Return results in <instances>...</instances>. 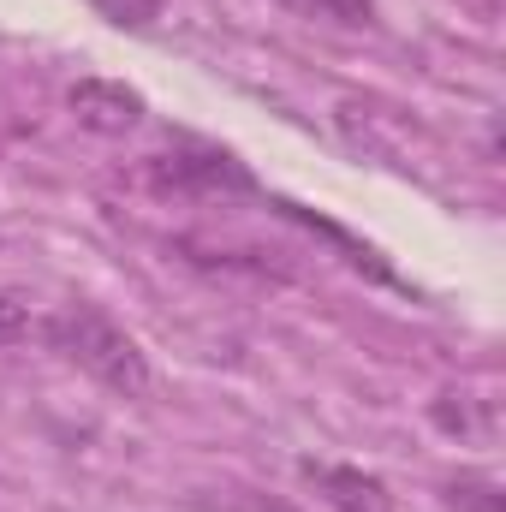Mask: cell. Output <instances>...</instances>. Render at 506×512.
<instances>
[{"instance_id": "1", "label": "cell", "mask_w": 506, "mask_h": 512, "mask_svg": "<svg viewBox=\"0 0 506 512\" xmlns=\"http://www.w3.org/2000/svg\"><path fill=\"white\" fill-rule=\"evenodd\" d=\"M42 340L54 352H66L90 382H102L108 393H120V399H149V387H155L143 346L131 340L108 310H96V304H66L60 316H48V334Z\"/></svg>"}, {"instance_id": "2", "label": "cell", "mask_w": 506, "mask_h": 512, "mask_svg": "<svg viewBox=\"0 0 506 512\" xmlns=\"http://www.w3.org/2000/svg\"><path fill=\"white\" fill-rule=\"evenodd\" d=\"M149 185L161 197H215V191H256L251 167L227 149H173L149 161Z\"/></svg>"}, {"instance_id": "3", "label": "cell", "mask_w": 506, "mask_h": 512, "mask_svg": "<svg viewBox=\"0 0 506 512\" xmlns=\"http://www.w3.org/2000/svg\"><path fill=\"white\" fill-rule=\"evenodd\" d=\"M66 108L84 131H102V137H126L143 120V96L131 84H114V78H78Z\"/></svg>"}, {"instance_id": "4", "label": "cell", "mask_w": 506, "mask_h": 512, "mask_svg": "<svg viewBox=\"0 0 506 512\" xmlns=\"http://www.w3.org/2000/svg\"><path fill=\"white\" fill-rule=\"evenodd\" d=\"M298 471L316 483V495H322V501H328L334 512H393V495H387V483H381V477H370V471H358V465L304 459Z\"/></svg>"}, {"instance_id": "5", "label": "cell", "mask_w": 506, "mask_h": 512, "mask_svg": "<svg viewBox=\"0 0 506 512\" xmlns=\"http://www.w3.org/2000/svg\"><path fill=\"white\" fill-rule=\"evenodd\" d=\"M435 429L453 435V441H471V447H489L501 435V399L477 393V387H447L435 405H429Z\"/></svg>"}, {"instance_id": "6", "label": "cell", "mask_w": 506, "mask_h": 512, "mask_svg": "<svg viewBox=\"0 0 506 512\" xmlns=\"http://www.w3.org/2000/svg\"><path fill=\"white\" fill-rule=\"evenodd\" d=\"M48 334V316H36V304L24 292H0V352L12 346H30Z\"/></svg>"}, {"instance_id": "7", "label": "cell", "mask_w": 506, "mask_h": 512, "mask_svg": "<svg viewBox=\"0 0 506 512\" xmlns=\"http://www.w3.org/2000/svg\"><path fill=\"white\" fill-rule=\"evenodd\" d=\"M447 507L453 512H506V495L495 477H459V483H447Z\"/></svg>"}, {"instance_id": "8", "label": "cell", "mask_w": 506, "mask_h": 512, "mask_svg": "<svg viewBox=\"0 0 506 512\" xmlns=\"http://www.w3.org/2000/svg\"><path fill=\"white\" fill-rule=\"evenodd\" d=\"M108 24H120V30H149L155 18H161V0H90Z\"/></svg>"}, {"instance_id": "9", "label": "cell", "mask_w": 506, "mask_h": 512, "mask_svg": "<svg viewBox=\"0 0 506 512\" xmlns=\"http://www.w3.org/2000/svg\"><path fill=\"white\" fill-rule=\"evenodd\" d=\"M239 512H292V507H280V501H262V495H251V501H239Z\"/></svg>"}]
</instances>
